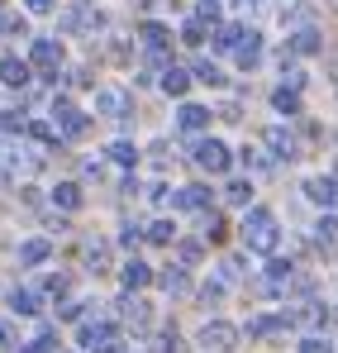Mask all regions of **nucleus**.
<instances>
[{"mask_svg":"<svg viewBox=\"0 0 338 353\" xmlns=\"http://www.w3.org/2000/svg\"><path fill=\"white\" fill-rule=\"evenodd\" d=\"M119 282H124L129 292H138V287H148V282H153V272H148V263L129 258V263H124V272H119Z\"/></svg>","mask_w":338,"mask_h":353,"instance_id":"nucleus-12","label":"nucleus"},{"mask_svg":"<svg viewBox=\"0 0 338 353\" xmlns=\"http://www.w3.org/2000/svg\"><path fill=\"white\" fill-rule=\"evenodd\" d=\"M196 19H200L205 29H215V24H220V0H200V5H196Z\"/></svg>","mask_w":338,"mask_h":353,"instance_id":"nucleus-29","label":"nucleus"},{"mask_svg":"<svg viewBox=\"0 0 338 353\" xmlns=\"http://www.w3.org/2000/svg\"><path fill=\"white\" fill-rule=\"evenodd\" d=\"M110 158H114V163H119V168H134V163H138V148L119 139V143H110Z\"/></svg>","mask_w":338,"mask_h":353,"instance_id":"nucleus-26","label":"nucleus"},{"mask_svg":"<svg viewBox=\"0 0 338 353\" xmlns=\"http://www.w3.org/2000/svg\"><path fill=\"white\" fill-rule=\"evenodd\" d=\"M158 282H162V292H171V296H186V292H191V282H186V272H181V268L158 272Z\"/></svg>","mask_w":338,"mask_h":353,"instance_id":"nucleus-22","label":"nucleus"},{"mask_svg":"<svg viewBox=\"0 0 338 353\" xmlns=\"http://www.w3.org/2000/svg\"><path fill=\"white\" fill-rule=\"evenodd\" d=\"M29 134H34L39 143H57V129H53V124H34V119H29Z\"/></svg>","mask_w":338,"mask_h":353,"instance_id":"nucleus-36","label":"nucleus"},{"mask_svg":"<svg viewBox=\"0 0 338 353\" xmlns=\"http://www.w3.org/2000/svg\"><path fill=\"white\" fill-rule=\"evenodd\" d=\"M171 205H176V210H210V191H205V186H181V191L171 196Z\"/></svg>","mask_w":338,"mask_h":353,"instance_id":"nucleus-10","label":"nucleus"},{"mask_svg":"<svg viewBox=\"0 0 338 353\" xmlns=\"http://www.w3.org/2000/svg\"><path fill=\"white\" fill-rule=\"evenodd\" d=\"M138 39H143V48H148L153 58H162V53L171 48V29H167V24H143Z\"/></svg>","mask_w":338,"mask_h":353,"instance_id":"nucleus-8","label":"nucleus"},{"mask_svg":"<svg viewBox=\"0 0 338 353\" xmlns=\"http://www.w3.org/2000/svg\"><path fill=\"white\" fill-rule=\"evenodd\" d=\"M0 81H5V86H14V91H19V86H29V62L5 58V62H0Z\"/></svg>","mask_w":338,"mask_h":353,"instance_id":"nucleus-14","label":"nucleus"},{"mask_svg":"<svg viewBox=\"0 0 338 353\" xmlns=\"http://www.w3.org/2000/svg\"><path fill=\"white\" fill-rule=\"evenodd\" d=\"M19 353H57V334H53V330H43V334H39L34 344H24Z\"/></svg>","mask_w":338,"mask_h":353,"instance_id":"nucleus-31","label":"nucleus"},{"mask_svg":"<svg viewBox=\"0 0 338 353\" xmlns=\"http://www.w3.org/2000/svg\"><path fill=\"white\" fill-rule=\"evenodd\" d=\"M162 91H167V96H186V91H191V77H186L181 67H167V72H162Z\"/></svg>","mask_w":338,"mask_h":353,"instance_id":"nucleus-20","label":"nucleus"},{"mask_svg":"<svg viewBox=\"0 0 338 353\" xmlns=\"http://www.w3.org/2000/svg\"><path fill=\"white\" fill-rule=\"evenodd\" d=\"M29 58H34V67H39V72H48V77H57V67H62V48H57L53 39H39Z\"/></svg>","mask_w":338,"mask_h":353,"instance_id":"nucleus-7","label":"nucleus"},{"mask_svg":"<svg viewBox=\"0 0 338 353\" xmlns=\"http://www.w3.org/2000/svg\"><path fill=\"white\" fill-rule=\"evenodd\" d=\"M5 349H14V330H10V325L0 320V353H5Z\"/></svg>","mask_w":338,"mask_h":353,"instance_id":"nucleus-45","label":"nucleus"},{"mask_svg":"<svg viewBox=\"0 0 338 353\" xmlns=\"http://www.w3.org/2000/svg\"><path fill=\"white\" fill-rule=\"evenodd\" d=\"M282 19H286V24H310V5H291Z\"/></svg>","mask_w":338,"mask_h":353,"instance_id":"nucleus-39","label":"nucleus"},{"mask_svg":"<svg viewBox=\"0 0 338 353\" xmlns=\"http://www.w3.org/2000/svg\"><path fill=\"white\" fill-rule=\"evenodd\" d=\"M105 258H110V253H105V243H86V263H91L96 272L105 268Z\"/></svg>","mask_w":338,"mask_h":353,"instance_id":"nucleus-35","label":"nucleus"},{"mask_svg":"<svg viewBox=\"0 0 338 353\" xmlns=\"http://www.w3.org/2000/svg\"><path fill=\"white\" fill-rule=\"evenodd\" d=\"M124 320H129L134 330H143V325H148V305H143V301H124Z\"/></svg>","mask_w":338,"mask_h":353,"instance_id":"nucleus-30","label":"nucleus"},{"mask_svg":"<svg viewBox=\"0 0 338 353\" xmlns=\"http://www.w3.org/2000/svg\"><path fill=\"white\" fill-rule=\"evenodd\" d=\"M81 310H86L81 301H67V305H62V320H81Z\"/></svg>","mask_w":338,"mask_h":353,"instance_id":"nucleus-44","label":"nucleus"},{"mask_svg":"<svg viewBox=\"0 0 338 353\" xmlns=\"http://www.w3.org/2000/svg\"><path fill=\"white\" fill-rule=\"evenodd\" d=\"M29 10L34 14H53V0H29Z\"/></svg>","mask_w":338,"mask_h":353,"instance_id":"nucleus-47","label":"nucleus"},{"mask_svg":"<svg viewBox=\"0 0 338 353\" xmlns=\"http://www.w3.org/2000/svg\"><path fill=\"white\" fill-rule=\"evenodd\" d=\"M300 353H334V344H329V339H305Z\"/></svg>","mask_w":338,"mask_h":353,"instance_id":"nucleus-43","label":"nucleus"},{"mask_svg":"<svg viewBox=\"0 0 338 353\" xmlns=\"http://www.w3.org/2000/svg\"><path fill=\"white\" fill-rule=\"evenodd\" d=\"M224 201H229V205H248V201H253V186H248L243 176H238V181H229V186H224Z\"/></svg>","mask_w":338,"mask_h":353,"instance_id":"nucleus-24","label":"nucleus"},{"mask_svg":"<svg viewBox=\"0 0 338 353\" xmlns=\"http://www.w3.org/2000/svg\"><path fill=\"white\" fill-rule=\"evenodd\" d=\"M205 239H210V243H220V239H224V215L205 210Z\"/></svg>","mask_w":338,"mask_h":353,"instance_id":"nucleus-33","label":"nucleus"},{"mask_svg":"<svg viewBox=\"0 0 338 353\" xmlns=\"http://www.w3.org/2000/svg\"><path fill=\"white\" fill-rule=\"evenodd\" d=\"M138 239H143V230H134V225H129V230H124V234H119V243H124V248H134V243H138Z\"/></svg>","mask_w":338,"mask_h":353,"instance_id":"nucleus-46","label":"nucleus"},{"mask_svg":"<svg viewBox=\"0 0 338 353\" xmlns=\"http://www.w3.org/2000/svg\"><path fill=\"white\" fill-rule=\"evenodd\" d=\"M277 239H282V230H277V215H272L267 205H253V210L243 215V243H248L253 253H272Z\"/></svg>","mask_w":338,"mask_h":353,"instance_id":"nucleus-1","label":"nucleus"},{"mask_svg":"<svg viewBox=\"0 0 338 353\" xmlns=\"http://www.w3.org/2000/svg\"><path fill=\"white\" fill-rule=\"evenodd\" d=\"M196 81H205V86H224V72L205 58V62H196Z\"/></svg>","mask_w":338,"mask_h":353,"instance_id":"nucleus-25","label":"nucleus"},{"mask_svg":"<svg viewBox=\"0 0 338 353\" xmlns=\"http://www.w3.org/2000/svg\"><path fill=\"white\" fill-rule=\"evenodd\" d=\"M319 48H324V39H319V29H310V24L286 39V53H291V58H315Z\"/></svg>","mask_w":338,"mask_h":353,"instance_id":"nucleus-6","label":"nucleus"},{"mask_svg":"<svg viewBox=\"0 0 338 353\" xmlns=\"http://www.w3.org/2000/svg\"><path fill=\"white\" fill-rule=\"evenodd\" d=\"M96 110H101V115H119V110H124V96H119V91H101V96H96Z\"/></svg>","mask_w":338,"mask_h":353,"instance_id":"nucleus-27","label":"nucleus"},{"mask_svg":"<svg viewBox=\"0 0 338 353\" xmlns=\"http://www.w3.org/2000/svg\"><path fill=\"white\" fill-rule=\"evenodd\" d=\"M53 124H57V139H81L91 129V119L81 115L72 101H53Z\"/></svg>","mask_w":338,"mask_h":353,"instance_id":"nucleus-2","label":"nucleus"},{"mask_svg":"<svg viewBox=\"0 0 338 353\" xmlns=\"http://www.w3.org/2000/svg\"><path fill=\"white\" fill-rule=\"evenodd\" d=\"M10 310H14V315H39V292L14 287V292H10Z\"/></svg>","mask_w":338,"mask_h":353,"instance_id":"nucleus-18","label":"nucleus"},{"mask_svg":"<svg viewBox=\"0 0 338 353\" xmlns=\"http://www.w3.org/2000/svg\"><path fill=\"white\" fill-rule=\"evenodd\" d=\"M200 344H205V349H215V353H229L233 344H238V330L224 325V320H210V325L200 330Z\"/></svg>","mask_w":338,"mask_h":353,"instance_id":"nucleus-4","label":"nucleus"},{"mask_svg":"<svg viewBox=\"0 0 338 353\" xmlns=\"http://www.w3.org/2000/svg\"><path fill=\"white\" fill-rule=\"evenodd\" d=\"M196 163H200L205 172H229V148L220 139H200V143H196Z\"/></svg>","mask_w":338,"mask_h":353,"instance_id":"nucleus-3","label":"nucleus"},{"mask_svg":"<svg viewBox=\"0 0 338 353\" xmlns=\"http://www.w3.org/2000/svg\"><path fill=\"white\" fill-rule=\"evenodd\" d=\"M181 34H186V43H205V24H200L196 14L186 19V29H181Z\"/></svg>","mask_w":338,"mask_h":353,"instance_id":"nucleus-34","label":"nucleus"},{"mask_svg":"<svg viewBox=\"0 0 338 353\" xmlns=\"http://www.w3.org/2000/svg\"><path fill=\"white\" fill-rule=\"evenodd\" d=\"M233 58H238L243 72H248V67H257V62H262V34H257V29H243V34H238V43H233Z\"/></svg>","mask_w":338,"mask_h":353,"instance_id":"nucleus-5","label":"nucleus"},{"mask_svg":"<svg viewBox=\"0 0 338 353\" xmlns=\"http://www.w3.org/2000/svg\"><path fill=\"white\" fill-rule=\"evenodd\" d=\"M96 24H101V14H96V10H72V14H67V29H76V34L96 29Z\"/></svg>","mask_w":338,"mask_h":353,"instance_id":"nucleus-23","label":"nucleus"},{"mask_svg":"<svg viewBox=\"0 0 338 353\" xmlns=\"http://www.w3.org/2000/svg\"><path fill=\"white\" fill-rule=\"evenodd\" d=\"M81 344H86V349L114 344V325H105V320H96V325H81Z\"/></svg>","mask_w":338,"mask_h":353,"instance_id":"nucleus-15","label":"nucleus"},{"mask_svg":"<svg viewBox=\"0 0 338 353\" xmlns=\"http://www.w3.org/2000/svg\"><path fill=\"white\" fill-rule=\"evenodd\" d=\"M158 353H181V339H176V330H167V334L158 339Z\"/></svg>","mask_w":338,"mask_h":353,"instance_id":"nucleus-42","label":"nucleus"},{"mask_svg":"<svg viewBox=\"0 0 338 353\" xmlns=\"http://www.w3.org/2000/svg\"><path fill=\"white\" fill-rule=\"evenodd\" d=\"M267 148H272V158H295V139H291V129H282V124H277V129H267Z\"/></svg>","mask_w":338,"mask_h":353,"instance_id":"nucleus-13","label":"nucleus"},{"mask_svg":"<svg viewBox=\"0 0 338 353\" xmlns=\"http://www.w3.org/2000/svg\"><path fill=\"white\" fill-rule=\"evenodd\" d=\"M0 29H5V34H10V39H14V34H19V39H24V19H19V14H5V19H0Z\"/></svg>","mask_w":338,"mask_h":353,"instance_id":"nucleus-40","label":"nucleus"},{"mask_svg":"<svg viewBox=\"0 0 338 353\" xmlns=\"http://www.w3.org/2000/svg\"><path fill=\"white\" fill-rule=\"evenodd\" d=\"M243 163H248L253 172H267V168H272V163H267V158H262L257 148H243Z\"/></svg>","mask_w":338,"mask_h":353,"instance_id":"nucleus-38","label":"nucleus"},{"mask_svg":"<svg viewBox=\"0 0 338 353\" xmlns=\"http://www.w3.org/2000/svg\"><path fill=\"white\" fill-rule=\"evenodd\" d=\"M53 205H57V210H76V205H81V186H76V181L53 186Z\"/></svg>","mask_w":338,"mask_h":353,"instance_id":"nucleus-19","label":"nucleus"},{"mask_svg":"<svg viewBox=\"0 0 338 353\" xmlns=\"http://www.w3.org/2000/svg\"><path fill=\"white\" fill-rule=\"evenodd\" d=\"M238 34H243V24H224V29L215 34V48H220V53H233V43H238Z\"/></svg>","mask_w":338,"mask_h":353,"instance_id":"nucleus-28","label":"nucleus"},{"mask_svg":"<svg viewBox=\"0 0 338 353\" xmlns=\"http://www.w3.org/2000/svg\"><path fill=\"white\" fill-rule=\"evenodd\" d=\"M48 253H53V243H48V239H29V243H19V263H24V268H39Z\"/></svg>","mask_w":338,"mask_h":353,"instance_id":"nucleus-16","label":"nucleus"},{"mask_svg":"<svg viewBox=\"0 0 338 353\" xmlns=\"http://www.w3.org/2000/svg\"><path fill=\"white\" fill-rule=\"evenodd\" d=\"M176 124H181L186 134H200V129L210 124V110H205V105H181V115H176Z\"/></svg>","mask_w":338,"mask_h":353,"instance_id":"nucleus-17","label":"nucleus"},{"mask_svg":"<svg viewBox=\"0 0 338 353\" xmlns=\"http://www.w3.org/2000/svg\"><path fill=\"white\" fill-rule=\"evenodd\" d=\"M0 129H5V134H24L29 119H24V115H0Z\"/></svg>","mask_w":338,"mask_h":353,"instance_id":"nucleus-37","label":"nucleus"},{"mask_svg":"<svg viewBox=\"0 0 338 353\" xmlns=\"http://www.w3.org/2000/svg\"><path fill=\"white\" fill-rule=\"evenodd\" d=\"M305 196H310L315 205H334L338 201V176H310V181H305Z\"/></svg>","mask_w":338,"mask_h":353,"instance_id":"nucleus-9","label":"nucleus"},{"mask_svg":"<svg viewBox=\"0 0 338 353\" xmlns=\"http://www.w3.org/2000/svg\"><path fill=\"white\" fill-rule=\"evenodd\" d=\"M200 253H205V248H200L196 239H186V243H181V263H200Z\"/></svg>","mask_w":338,"mask_h":353,"instance_id":"nucleus-41","label":"nucleus"},{"mask_svg":"<svg viewBox=\"0 0 338 353\" xmlns=\"http://www.w3.org/2000/svg\"><path fill=\"white\" fill-rule=\"evenodd\" d=\"M286 325H291L286 315H257V320H248V334L253 339H272V334H282Z\"/></svg>","mask_w":338,"mask_h":353,"instance_id":"nucleus-11","label":"nucleus"},{"mask_svg":"<svg viewBox=\"0 0 338 353\" xmlns=\"http://www.w3.org/2000/svg\"><path fill=\"white\" fill-rule=\"evenodd\" d=\"M143 239H148V243H171V239H176V230H171L167 220H158V225H148V234H143Z\"/></svg>","mask_w":338,"mask_h":353,"instance_id":"nucleus-32","label":"nucleus"},{"mask_svg":"<svg viewBox=\"0 0 338 353\" xmlns=\"http://www.w3.org/2000/svg\"><path fill=\"white\" fill-rule=\"evenodd\" d=\"M272 105H277L282 115H300V91H295V86H282V91H272Z\"/></svg>","mask_w":338,"mask_h":353,"instance_id":"nucleus-21","label":"nucleus"}]
</instances>
